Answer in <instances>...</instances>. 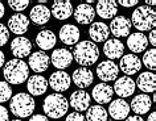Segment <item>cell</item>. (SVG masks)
I'll return each mask as SVG.
<instances>
[{"instance_id":"obj_13","label":"cell","mask_w":156,"mask_h":121,"mask_svg":"<svg viewBox=\"0 0 156 121\" xmlns=\"http://www.w3.org/2000/svg\"><path fill=\"white\" fill-rule=\"evenodd\" d=\"M50 63V58L45 52H34L28 58V67L34 72H44L48 70Z\"/></svg>"},{"instance_id":"obj_24","label":"cell","mask_w":156,"mask_h":121,"mask_svg":"<svg viewBox=\"0 0 156 121\" xmlns=\"http://www.w3.org/2000/svg\"><path fill=\"white\" fill-rule=\"evenodd\" d=\"M103 53L108 58V61L120 58L124 53V45L120 42L118 38H111L107 40L103 45Z\"/></svg>"},{"instance_id":"obj_10","label":"cell","mask_w":156,"mask_h":121,"mask_svg":"<svg viewBox=\"0 0 156 121\" xmlns=\"http://www.w3.org/2000/svg\"><path fill=\"white\" fill-rule=\"evenodd\" d=\"M135 88H136V86L132 78L120 76V78H116L114 87H112V91L118 96H120V99H123V97H128V96L134 95Z\"/></svg>"},{"instance_id":"obj_3","label":"cell","mask_w":156,"mask_h":121,"mask_svg":"<svg viewBox=\"0 0 156 121\" xmlns=\"http://www.w3.org/2000/svg\"><path fill=\"white\" fill-rule=\"evenodd\" d=\"M42 109L46 117L58 120L68 113L69 101L62 93H52L45 97L42 103Z\"/></svg>"},{"instance_id":"obj_14","label":"cell","mask_w":156,"mask_h":121,"mask_svg":"<svg viewBox=\"0 0 156 121\" xmlns=\"http://www.w3.org/2000/svg\"><path fill=\"white\" fill-rule=\"evenodd\" d=\"M119 69L126 74V76L134 75V74L139 72L140 69H142V61L135 54H126V55L120 58Z\"/></svg>"},{"instance_id":"obj_40","label":"cell","mask_w":156,"mask_h":121,"mask_svg":"<svg viewBox=\"0 0 156 121\" xmlns=\"http://www.w3.org/2000/svg\"><path fill=\"white\" fill-rule=\"evenodd\" d=\"M29 121H49V119L44 115H34L32 117H29Z\"/></svg>"},{"instance_id":"obj_16","label":"cell","mask_w":156,"mask_h":121,"mask_svg":"<svg viewBox=\"0 0 156 121\" xmlns=\"http://www.w3.org/2000/svg\"><path fill=\"white\" fill-rule=\"evenodd\" d=\"M72 80L78 88L83 89L87 88L89 86H91L93 80H94V75H93V71L89 67H78L73 71Z\"/></svg>"},{"instance_id":"obj_30","label":"cell","mask_w":156,"mask_h":121,"mask_svg":"<svg viewBox=\"0 0 156 121\" xmlns=\"http://www.w3.org/2000/svg\"><path fill=\"white\" fill-rule=\"evenodd\" d=\"M73 5L70 2H62V0H58V2H54L52 4V12L50 15H53L57 20H66L73 15Z\"/></svg>"},{"instance_id":"obj_22","label":"cell","mask_w":156,"mask_h":121,"mask_svg":"<svg viewBox=\"0 0 156 121\" xmlns=\"http://www.w3.org/2000/svg\"><path fill=\"white\" fill-rule=\"evenodd\" d=\"M60 40L64 42V44L72 46L74 44H78V41H80V29L77 28L76 25L73 24H65L64 26H61L60 29Z\"/></svg>"},{"instance_id":"obj_39","label":"cell","mask_w":156,"mask_h":121,"mask_svg":"<svg viewBox=\"0 0 156 121\" xmlns=\"http://www.w3.org/2000/svg\"><path fill=\"white\" fill-rule=\"evenodd\" d=\"M147 40L150 41V44L152 46H156V30L155 29H152L151 32H150V37H148Z\"/></svg>"},{"instance_id":"obj_20","label":"cell","mask_w":156,"mask_h":121,"mask_svg":"<svg viewBox=\"0 0 156 121\" xmlns=\"http://www.w3.org/2000/svg\"><path fill=\"white\" fill-rule=\"evenodd\" d=\"M91 96L99 105L101 104H107L112 100V96H114V91H112V87L108 86L107 83H99L97 84L94 88H93Z\"/></svg>"},{"instance_id":"obj_43","label":"cell","mask_w":156,"mask_h":121,"mask_svg":"<svg viewBox=\"0 0 156 121\" xmlns=\"http://www.w3.org/2000/svg\"><path fill=\"white\" fill-rule=\"evenodd\" d=\"M4 13H5V8H4V5H3V3L0 2V20L4 17Z\"/></svg>"},{"instance_id":"obj_17","label":"cell","mask_w":156,"mask_h":121,"mask_svg":"<svg viewBox=\"0 0 156 121\" xmlns=\"http://www.w3.org/2000/svg\"><path fill=\"white\" fill-rule=\"evenodd\" d=\"M74 18H76L77 22L82 25L90 24V22L94 21L95 17V8L91 4H86V3H82L76 8V11H73Z\"/></svg>"},{"instance_id":"obj_11","label":"cell","mask_w":156,"mask_h":121,"mask_svg":"<svg viewBox=\"0 0 156 121\" xmlns=\"http://www.w3.org/2000/svg\"><path fill=\"white\" fill-rule=\"evenodd\" d=\"M50 58V62L54 67H57L58 70H65L68 69L73 62V55H72V52L65 48H60V49H56L54 52L52 53V55L49 57Z\"/></svg>"},{"instance_id":"obj_8","label":"cell","mask_w":156,"mask_h":121,"mask_svg":"<svg viewBox=\"0 0 156 121\" xmlns=\"http://www.w3.org/2000/svg\"><path fill=\"white\" fill-rule=\"evenodd\" d=\"M11 52L17 59H23L32 54V42L24 36H19L12 40L11 44Z\"/></svg>"},{"instance_id":"obj_25","label":"cell","mask_w":156,"mask_h":121,"mask_svg":"<svg viewBox=\"0 0 156 121\" xmlns=\"http://www.w3.org/2000/svg\"><path fill=\"white\" fill-rule=\"evenodd\" d=\"M135 86L139 87V89H142V91L146 92V93L155 92V89H156V75L152 71L142 72L138 76V79H136Z\"/></svg>"},{"instance_id":"obj_26","label":"cell","mask_w":156,"mask_h":121,"mask_svg":"<svg viewBox=\"0 0 156 121\" xmlns=\"http://www.w3.org/2000/svg\"><path fill=\"white\" fill-rule=\"evenodd\" d=\"M56 42H57V37L50 29H42L36 36V45L42 50V52L53 49L54 45H56Z\"/></svg>"},{"instance_id":"obj_5","label":"cell","mask_w":156,"mask_h":121,"mask_svg":"<svg viewBox=\"0 0 156 121\" xmlns=\"http://www.w3.org/2000/svg\"><path fill=\"white\" fill-rule=\"evenodd\" d=\"M34 108H36V101L27 92L16 93L15 96H12L9 103V109L12 115L16 117H21V119L32 116Z\"/></svg>"},{"instance_id":"obj_27","label":"cell","mask_w":156,"mask_h":121,"mask_svg":"<svg viewBox=\"0 0 156 121\" xmlns=\"http://www.w3.org/2000/svg\"><path fill=\"white\" fill-rule=\"evenodd\" d=\"M29 18L36 25H45L50 18V9L45 4H37L30 9Z\"/></svg>"},{"instance_id":"obj_44","label":"cell","mask_w":156,"mask_h":121,"mask_svg":"<svg viewBox=\"0 0 156 121\" xmlns=\"http://www.w3.org/2000/svg\"><path fill=\"white\" fill-rule=\"evenodd\" d=\"M147 121H156V112H151V115L148 116Z\"/></svg>"},{"instance_id":"obj_46","label":"cell","mask_w":156,"mask_h":121,"mask_svg":"<svg viewBox=\"0 0 156 121\" xmlns=\"http://www.w3.org/2000/svg\"><path fill=\"white\" fill-rule=\"evenodd\" d=\"M11 121H23V120H20V119H15V120H11Z\"/></svg>"},{"instance_id":"obj_7","label":"cell","mask_w":156,"mask_h":121,"mask_svg":"<svg viewBox=\"0 0 156 121\" xmlns=\"http://www.w3.org/2000/svg\"><path fill=\"white\" fill-rule=\"evenodd\" d=\"M70 83H72L70 75L66 71H61V70L53 72L48 80V86H50V88H53L57 93L68 91L70 87Z\"/></svg>"},{"instance_id":"obj_42","label":"cell","mask_w":156,"mask_h":121,"mask_svg":"<svg viewBox=\"0 0 156 121\" xmlns=\"http://www.w3.org/2000/svg\"><path fill=\"white\" fill-rule=\"evenodd\" d=\"M4 62H5V54L0 50V69H2V66H4Z\"/></svg>"},{"instance_id":"obj_33","label":"cell","mask_w":156,"mask_h":121,"mask_svg":"<svg viewBox=\"0 0 156 121\" xmlns=\"http://www.w3.org/2000/svg\"><path fill=\"white\" fill-rule=\"evenodd\" d=\"M12 97V88L7 82H0V103H5Z\"/></svg>"},{"instance_id":"obj_29","label":"cell","mask_w":156,"mask_h":121,"mask_svg":"<svg viewBox=\"0 0 156 121\" xmlns=\"http://www.w3.org/2000/svg\"><path fill=\"white\" fill-rule=\"evenodd\" d=\"M127 46L132 53L139 54L144 52L148 46V40L143 33H131L127 38Z\"/></svg>"},{"instance_id":"obj_18","label":"cell","mask_w":156,"mask_h":121,"mask_svg":"<svg viewBox=\"0 0 156 121\" xmlns=\"http://www.w3.org/2000/svg\"><path fill=\"white\" fill-rule=\"evenodd\" d=\"M27 88L30 96H40L44 95L48 89V80L42 75H32L28 78Z\"/></svg>"},{"instance_id":"obj_19","label":"cell","mask_w":156,"mask_h":121,"mask_svg":"<svg viewBox=\"0 0 156 121\" xmlns=\"http://www.w3.org/2000/svg\"><path fill=\"white\" fill-rule=\"evenodd\" d=\"M130 105L124 99H116L112 100L108 107V115H110L114 120H124L128 117L130 113Z\"/></svg>"},{"instance_id":"obj_9","label":"cell","mask_w":156,"mask_h":121,"mask_svg":"<svg viewBox=\"0 0 156 121\" xmlns=\"http://www.w3.org/2000/svg\"><path fill=\"white\" fill-rule=\"evenodd\" d=\"M118 72H119V69H118V65H115L112 61H103L97 66V76L103 82H112V80H116L118 78Z\"/></svg>"},{"instance_id":"obj_28","label":"cell","mask_w":156,"mask_h":121,"mask_svg":"<svg viewBox=\"0 0 156 121\" xmlns=\"http://www.w3.org/2000/svg\"><path fill=\"white\" fill-rule=\"evenodd\" d=\"M97 13L102 18H114L118 13V4L114 0H101L97 3Z\"/></svg>"},{"instance_id":"obj_37","label":"cell","mask_w":156,"mask_h":121,"mask_svg":"<svg viewBox=\"0 0 156 121\" xmlns=\"http://www.w3.org/2000/svg\"><path fill=\"white\" fill-rule=\"evenodd\" d=\"M0 121H9V113L8 109L3 105H0Z\"/></svg>"},{"instance_id":"obj_4","label":"cell","mask_w":156,"mask_h":121,"mask_svg":"<svg viewBox=\"0 0 156 121\" xmlns=\"http://www.w3.org/2000/svg\"><path fill=\"white\" fill-rule=\"evenodd\" d=\"M131 25H134L140 32H147V30L155 29L156 25V12L151 7L139 5L131 16Z\"/></svg>"},{"instance_id":"obj_31","label":"cell","mask_w":156,"mask_h":121,"mask_svg":"<svg viewBox=\"0 0 156 121\" xmlns=\"http://www.w3.org/2000/svg\"><path fill=\"white\" fill-rule=\"evenodd\" d=\"M87 121H107V111L101 105H93L87 108L86 119Z\"/></svg>"},{"instance_id":"obj_36","label":"cell","mask_w":156,"mask_h":121,"mask_svg":"<svg viewBox=\"0 0 156 121\" xmlns=\"http://www.w3.org/2000/svg\"><path fill=\"white\" fill-rule=\"evenodd\" d=\"M65 121H86V120H85V116L81 115L80 112H72L68 115Z\"/></svg>"},{"instance_id":"obj_21","label":"cell","mask_w":156,"mask_h":121,"mask_svg":"<svg viewBox=\"0 0 156 121\" xmlns=\"http://www.w3.org/2000/svg\"><path fill=\"white\" fill-rule=\"evenodd\" d=\"M151 107H152V101L147 93H140V95L134 96V99L131 100L130 104V109H132L136 113V116L146 115V113H148Z\"/></svg>"},{"instance_id":"obj_23","label":"cell","mask_w":156,"mask_h":121,"mask_svg":"<svg viewBox=\"0 0 156 121\" xmlns=\"http://www.w3.org/2000/svg\"><path fill=\"white\" fill-rule=\"evenodd\" d=\"M89 36L91 38V42H106L108 40V36H110V30H108V26L105 24V22H93L89 28Z\"/></svg>"},{"instance_id":"obj_41","label":"cell","mask_w":156,"mask_h":121,"mask_svg":"<svg viewBox=\"0 0 156 121\" xmlns=\"http://www.w3.org/2000/svg\"><path fill=\"white\" fill-rule=\"evenodd\" d=\"M126 121H144V120H143V117H140V116H136V115H135V116H131V117L128 116L127 119H126Z\"/></svg>"},{"instance_id":"obj_1","label":"cell","mask_w":156,"mask_h":121,"mask_svg":"<svg viewBox=\"0 0 156 121\" xmlns=\"http://www.w3.org/2000/svg\"><path fill=\"white\" fill-rule=\"evenodd\" d=\"M72 55L78 65H82V67H89L98 61L99 49L97 44L91 41H81L76 44Z\"/></svg>"},{"instance_id":"obj_15","label":"cell","mask_w":156,"mask_h":121,"mask_svg":"<svg viewBox=\"0 0 156 121\" xmlns=\"http://www.w3.org/2000/svg\"><path fill=\"white\" fill-rule=\"evenodd\" d=\"M29 28V18L24 13H15L8 20V30L17 36L27 33Z\"/></svg>"},{"instance_id":"obj_32","label":"cell","mask_w":156,"mask_h":121,"mask_svg":"<svg viewBox=\"0 0 156 121\" xmlns=\"http://www.w3.org/2000/svg\"><path fill=\"white\" fill-rule=\"evenodd\" d=\"M143 65L146 66L148 70H151V71H154L156 69V50L155 49H150L144 53Z\"/></svg>"},{"instance_id":"obj_2","label":"cell","mask_w":156,"mask_h":121,"mask_svg":"<svg viewBox=\"0 0 156 121\" xmlns=\"http://www.w3.org/2000/svg\"><path fill=\"white\" fill-rule=\"evenodd\" d=\"M3 75L8 84H21L29 78V67L23 59H11L4 65Z\"/></svg>"},{"instance_id":"obj_35","label":"cell","mask_w":156,"mask_h":121,"mask_svg":"<svg viewBox=\"0 0 156 121\" xmlns=\"http://www.w3.org/2000/svg\"><path fill=\"white\" fill-rule=\"evenodd\" d=\"M9 40V30L8 28L0 22V48H3Z\"/></svg>"},{"instance_id":"obj_12","label":"cell","mask_w":156,"mask_h":121,"mask_svg":"<svg viewBox=\"0 0 156 121\" xmlns=\"http://www.w3.org/2000/svg\"><path fill=\"white\" fill-rule=\"evenodd\" d=\"M90 100H91V97L86 91L78 89V91H74L72 95H70L69 105L72 108H74V112L81 113L90 107Z\"/></svg>"},{"instance_id":"obj_38","label":"cell","mask_w":156,"mask_h":121,"mask_svg":"<svg viewBox=\"0 0 156 121\" xmlns=\"http://www.w3.org/2000/svg\"><path fill=\"white\" fill-rule=\"evenodd\" d=\"M119 4L122 7H126V8H130V7H134L138 4V0H119Z\"/></svg>"},{"instance_id":"obj_45","label":"cell","mask_w":156,"mask_h":121,"mask_svg":"<svg viewBox=\"0 0 156 121\" xmlns=\"http://www.w3.org/2000/svg\"><path fill=\"white\" fill-rule=\"evenodd\" d=\"M146 5L147 7H154V5H156V2H155V0H146Z\"/></svg>"},{"instance_id":"obj_6","label":"cell","mask_w":156,"mask_h":121,"mask_svg":"<svg viewBox=\"0 0 156 121\" xmlns=\"http://www.w3.org/2000/svg\"><path fill=\"white\" fill-rule=\"evenodd\" d=\"M131 21L126 16H115L110 22L108 30L110 34H114L115 38L128 37L131 32Z\"/></svg>"},{"instance_id":"obj_34","label":"cell","mask_w":156,"mask_h":121,"mask_svg":"<svg viewBox=\"0 0 156 121\" xmlns=\"http://www.w3.org/2000/svg\"><path fill=\"white\" fill-rule=\"evenodd\" d=\"M8 5H9L11 9L16 11V12H23L24 9L28 8L29 2L28 0H9Z\"/></svg>"}]
</instances>
